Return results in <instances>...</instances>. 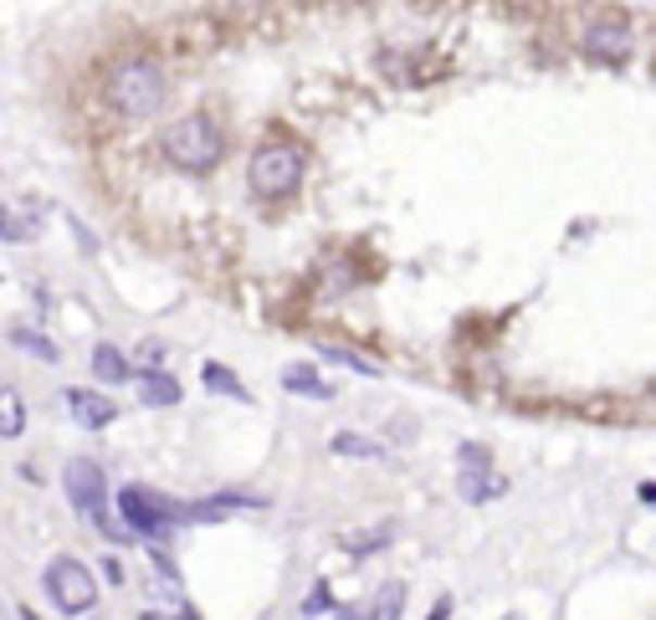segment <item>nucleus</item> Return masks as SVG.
I'll return each mask as SVG.
<instances>
[{"label":"nucleus","instance_id":"f257e3e1","mask_svg":"<svg viewBox=\"0 0 656 620\" xmlns=\"http://www.w3.org/2000/svg\"><path fill=\"white\" fill-rule=\"evenodd\" d=\"M164 73L149 62V56H124V62H113L109 77H103V98L113 103V113H124V118H149V113L164 109Z\"/></svg>","mask_w":656,"mask_h":620},{"label":"nucleus","instance_id":"f03ea898","mask_svg":"<svg viewBox=\"0 0 656 620\" xmlns=\"http://www.w3.org/2000/svg\"><path fill=\"white\" fill-rule=\"evenodd\" d=\"M160 149L164 160L185 175H205V169L220 165V154H226V139H220V128L211 113H185L175 124L160 134Z\"/></svg>","mask_w":656,"mask_h":620},{"label":"nucleus","instance_id":"7ed1b4c3","mask_svg":"<svg viewBox=\"0 0 656 620\" xmlns=\"http://www.w3.org/2000/svg\"><path fill=\"white\" fill-rule=\"evenodd\" d=\"M247 185H252V195H262V201H288V195H298V185H303V149L292 144V139L256 144L252 165H247Z\"/></svg>","mask_w":656,"mask_h":620},{"label":"nucleus","instance_id":"20e7f679","mask_svg":"<svg viewBox=\"0 0 656 620\" xmlns=\"http://www.w3.org/2000/svg\"><path fill=\"white\" fill-rule=\"evenodd\" d=\"M62 488H67V503H73L83 518H92L109 539H118V529L109 523V477H103V467H98L92 456H73V461L62 467Z\"/></svg>","mask_w":656,"mask_h":620},{"label":"nucleus","instance_id":"39448f33","mask_svg":"<svg viewBox=\"0 0 656 620\" xmlns=\"http://www.w3.org/2000/svg\"><path fill=\"white\" fill-rule=\"evenodd\" d=\"M41 584H47V595H52V605L62 616H88V610H98V580H92V569L83 559H73V554L52 559L47 574H41Z\"/></svg>","mask_w":656,"mask_h":620},{"label":"nucleus","instance_id":"423d86ee","mask_svg":"<svg viewBox=\"0 0 656 620\" xmlns=\"http://www.w3.org/2000/svg\"><path fill=\"white\" fill-rule=\"evenodd\" d=\"M118 513H124L128 529L144 533V539H154V533H164L175 518H185V508L164 503L160 493H144V488H124V493H118Z\"/></svg>","mask_w":656,"mask_h":620},{"label":"nucleus","instance_id":"0eeeda50","mask_svg":"<svg viewBox=\"0 0 656 620\" xmlns=\"http://www.w3.org/2000/svg\"><path fill=\"white\" fill-rule=\"evenodd\" d=\"M631 47H636V31H631L626 21H590L580 31V52L590 56V62H605V67L626 62Z\"/></svg>","mask_w":656,"mask_h":620},{"label":"nucleus","instance_id":"6e6552de","mask_svg":"<svg viewBox=\"0 0 656 620\" xmlns=\"http://www.w3.org/2000/svg\"><path fill=\"white\" fill-rule=\"evenodd\" d=\"M62 401H67V416L83 426V431H103L118 420V405L109 395H98V390H62Z\"/></svg>","mask_w":656,"mask_h":620},{"label":"nucleus","instance_id":"1a4fd4ad","mask_svg":"<svg viewBox=\"0 0 656 620\" xmlns=\"http://www.w3.org/2000/svg\"><path fill=\"white\" fill-rule=\"evenodd\" d=\"M456 493L467 497V503H488V497H503V493H508V482H503V477H492V472H482V461H462Z\"/></svg>","mask_w":656,"mask_h":620},{"label":"nucleus","instance_id":"9d476101","mask_svg":"<svg viewBox=\"0 0 656 620\" xmlns=\"http://www.w3.org/2000/svg\"><path fill=\"white\" fill-rule=\"evenodd\" d=\"M92 375H98L103 384H124V380H134V365L124 359V349L98 344L92 349Z\"/></svg>","mask_w":656,"mask_h":620},{"label":"nucleus","instance_id":"9b49d317","mask_svg":"<svg viewBox=\"0 0 656 620\" xmlns=\"http://www.w3.org/2000/svg\"><path fill=\"white\" fill-rule=\"evenodd\" d=\"M282 390H292V395H308V401H333V384L318 380V375H313V365L282 369Z\"/></svg>","mask_w":656,"mask_h":620},{"label":"nucleus","instance_id":"f8f14e48","mask_svg":"<svg viewBox=\"0 0 656 620\" xmlns=\"http://www.w3.org/2000/svg\"><path fill=\"white\" fill-rule=\"evenodd\" d=\"M139 390H144V405H180V380L175 375H160V369H144L139 375Z\"/></svg>","mask_w":656,"mask_h":620},{"label":"nucleus","instance_id":"ddd939ff","mask_svg":"<svg viewBox=\"0 0 656 620\" xmlns=\"http://www.w3.org/2000/svg\"><path fill=\"white\" fill-rule=\"evenodd\" d=\"M0 410H5V420H0V436L16 441L21 431H26V405H21L16 390H0Z\"/></svg>","mask_w":656,"mask_h":620},{"label":"nucleus","instance_id":"4468645a","mask_svg":"<svg viewBox=\"0 0 656 620\" xmlns=\"http://www.w3.org/2000/svg\"><path fill=\"white\" fill-rule=\"evenodd\" d=\"M11 344L26 349V354H37L41 365H56V359H62L52 339H41V333H31V329H11Z\"/></svg>","mask_w":656,"mask_h":620},{"label":"nucleus","instance_id":"2eb2a0df","mask_svg":"<svg viewBox=\"0 0 656 620\" xmlns=\"http://www.w3.org/2000/svg\"><path fill=\"white\" fill-rule=\"evenodd\" d=\"M318 354H324V359H333V365L354 369V375H369V380L380 375V365H375V359H365V354H349V349H339V344H318Z\"/></svg>","mask_w":656,"mask_h":620},{"label":"nucleus","instance_id":"dca6fc26","mask_svg":"<svg viewBox=\"0 0 656 620\" xmlns=\"http://www.w3.org/2000/svg\"><path fill=\"white\" fill-rule=\"evenodd\" d=\"M201 380L211 384V390H220V395H231V401H252V395H247V384H241L237 375H231V369L205 365V369H201Z\"/></svg>","mask_w":656,"mask_h":620},{"label":"nucleus","instance_id":"f3484780","mask_svg":"<svg viewBox=\"0 0 656 620\" xmlns=\"http://www.w3.org/2000/svg\"><path fill=\"white\" fill-rule=\"evenodd\" d=\"M405 610V584L401 580H390L380 590V595H375V605H369V616H380V620H395Z\"/></svg>","mask_w":656,"mask_h":620},{"label":"nucleus","instance_id":"a211bd4d","mask_svg":"<svg viewBox=\"0 0 656 620\" xmlns=\"http://www.w3.org/2000/svg\"><path fill=\"white\" fill-rule=\"evenodd\" d=\"M328 452H339V456H384V446H375V441H365V436H354V431H339V436L328 441Z\"/></svg>","mask_w":656,"mask_h":620},{"label":"nucleus","instance_id":"6ab92c4d","mask_svg":"<svg viewBox=\"0 0 656 620\" xmlns=\"http://www.w3.org/2000/svg\"><path fill=\"white\" fill-rule=\"evenodd\" d=\"M298 610H303V616H344V605H333V595H328L324 584H318V590H313V595L298 605Z\"/></svg>","mask_w":656,"mask_h":620},{"label":"nucleus","instance_id":"aec40b11","mask_svg":"<svg viewBox=\"0 0 656 620\" xmlns=\"http://www.w3.org/2000/svg\"><path fill=\"white\" fill-rule=\"evenodd\" d=\"M31 226H37L31 216H16V211H11V216H5V241H31V237H26Z\"/></svg>","mask_w":656,"mask_h":620},{"label":"nucleus","instance_id":"412c9836","mask_svg":"<svg viewBox=\"0 0 656 620\" xmlns=\"http://www.w3.org/2000/svg\"><path fill=\"white\" fill-rule=\"evenodd\" d=\"M103 580H109V584H124V565H118V559H103Z\"/></svg>","mask_w":656,"mask_h":620},{"label":"nucleus","instance_id":"4be33fe9","mask_svg":"<svg viewBox=\"0 0 656 620\" xmlns=\"http://www.w3.org/2000/svg\"><path fill=\"white\" fill-rule=\"evenodd\" d=\"M452 610H456V605H452V595H441V600L431 605V620H446V616H452Z\"/></svg>","mask_w":656,"mask_h":620},{"label":"nucleus","instance_id":"5701e85b","mask_svg":"<svg viewBox=\"0 0 656 620\" xmlns=\"http://www.w3.org/2000/svg\"><path fill=\"white\" fill-rule=\"evenodd\" d=\"M641 503H656V482H646V488H641Z\"/></svg>","mask_w":656,"mask_h":620}]
</instances>
